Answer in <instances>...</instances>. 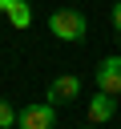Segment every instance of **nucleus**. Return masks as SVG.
<instances>
[{
    "instance_id": "nucleus-2",
    "label": "nucleus",
    "mask_w": 121,
    "mask_h": 129,
    "mask_svg": "<svg viewBox=\"0 0 121 129\" xmlns=\"http://www.w3.org/2000/svg\"><path fill=\"white\" fill-rule=\"evenodd\" d=\"M56 125V105L52 101H32V105H24L20 109V121H16V129H52Z\"/></svg>"
},
{
    "instance_id": "nucleus-1",
    "label": "nucleus",
    "mask_w": 121,
    "mask_h": 129,
    "mask_svg": "<svg viewBox=\"0 0 121 129\" xmlns=\"http://www.w3.org/2000/svg\"><path fill=\"white\" fill-rule=\"evenodd\" d=\"M48 32H52L56 40L81 44L85 32H89V20H85V12H77V8H56V12L48 16Z\"/></svg>"
},
{
    "instance_id": "nucleus-4",
    "label": "nucleus",
    "mask_w": 121,
    "mask_h": 129,
    "mask_svg": "<svg viewBox=\"0 0 121 129\" xmlns=\"http://www.w3.org/2000/svg\"><path fill=\"white\" fill-rule=\"evenodd\" d=\"M113 113H117V97L97 89V97H89V125H105Z\"/></svg>"
},
{
    "instance_id": "nucleus-9",
    "label": "nucleus",
    "mask_w": 121,
    "mask_h": 129,
    "mask_svg": "<svg viewBox=\"0 0 121 129\" xmlns=\"http://www.w3.org/2000/svg\"><path fill=\"white\" fill-rule=\"evenodd\" d=\"M89 129H101V125H89Z\"/></svg>"
},
{
    "instance_id": "nucleus-3",
    "label": "nucleus",
    "mask_w": 121,
    "mask_h": 129,
    "mask_svg": "<svg viewBox=\"0 0 121 129\" xmlns=\"http://www.w3.org/2000/svg\"><path fill=\"white\" fill-rule=\"evenodd\" d=\"M97 89L101 93H113V97H121V56H105L101 64H97Z\"/></svg>"
},
{
    "instance_id": "nucleus-6",
    "label": "nucleus",
    "mask_w": 121,
    "mask_h": 129,
    "mask_svg": "<svg viewBox=\"0 0 121 129\" xmlns=\"http://www.w3.org/2000/svg\"><path fill=\"white\" fill-rule=\"evenodd\" d=\"M0 12L12 20V28H28L32 24V8L24 0H0Z\"/></svg>"
},
{
    "instance_id": "nucleus-5",
    "label": "nucleus",
    "mask_w": 121,
    "mask_h": 129,
    "mask_svg": "<svg viewBox=\"0 0 121 129\" xmlns=\"http://www.w3.org/2000/svg\"><path fill=\"white\" fill-rule=\"evenodd\" d=\"M81 97V81L69 73V77H56L52 85H48V101L52 105H65V101H77Z\"/></svg>"
},
{
    "instance_id": "nucleus-7",
    "label": "nucleus",
    "mask_w": 121,
    "mask_h": 129,
    "mask_svg": "<svg viewBox=\"0 0 121 129\" xmlns=\"http://www.w3.org/2000/svg\"><path fill=\"white\" fill-rule=\"evenodd\" d=\"M16 121H20V113L12 109V101H4V97H0V129H12Z\"/></svg>"
},
{
    "instance_id": "nucleus-8",
    "label": "nucleus",
    "mask_w": 121,
    "mask_h": 129,
    "mask_svg": "<svg viewBox=\"0 0 121 129\" xmlns=\"http://www.w3.org/2000/svg\"><path fill=\"white\" fill-rule=\"evenodd\" d=\"M113 28H117V36H121V0L113 4Z\"/></svg>"
}]
</instances>
